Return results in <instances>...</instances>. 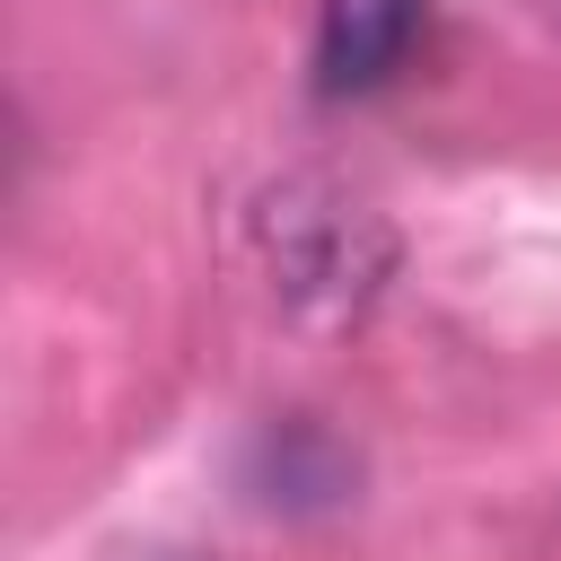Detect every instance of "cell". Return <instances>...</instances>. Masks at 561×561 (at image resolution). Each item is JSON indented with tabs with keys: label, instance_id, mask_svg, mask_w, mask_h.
Masks as SVG:
<instances>
[{
	"label": "cell",
	"instance_id": "6da1fadb",
	"mask_svg": "<svg viewBox=\"0 0 561 561\" xmlns=\"http://www.w3.org/2000/svg\"><path fill=\"white\" fill-rule=\"evenodd\" d=\"M421 35V0H324L316 18V96H368Z\"/></svg>",
	"mask_w": 561,
	"mask_h": 561
}]
</instances>
